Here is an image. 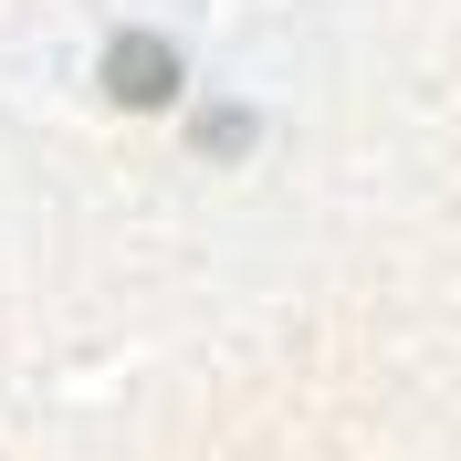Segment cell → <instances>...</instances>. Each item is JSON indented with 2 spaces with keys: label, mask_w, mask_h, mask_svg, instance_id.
I'll use <instances>...</instances> for the list:
<instances>
[{
  "label": "cell",
  "mask_w": 461,
  "mask_h": 461,
  "mask_svg": "<svg viewBox=\"0 0 461 461\" xmlns=\"http://www.w3.org/2000/svg\"><path fill=\"white\" fill-rule=\"evenodd\" d=\"M105 95L115 105H168L178 95V53L158 42V32H126V42L105 53Z\"/></svg>",
  "instance_id": "obj_1"
}]
</instances>
